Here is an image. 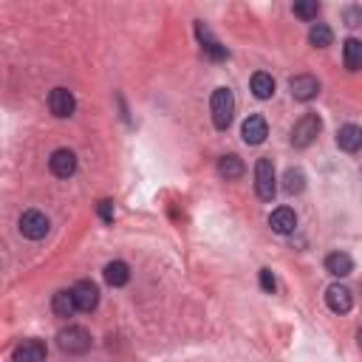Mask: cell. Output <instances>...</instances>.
Instances as JSON below:
<instances>
[{
    "instance_id": "5bb4252c",
    "label": "cell",
    "mask_w": 362,
    "mask_h": 362,
    "mask_svg": "<svg viewBox=\"0 0 362 362\" xmlns=\"http://www.w3.org/2000/svg\"><path fill=\"white\" fill-rule=\"evenodd\" d=\"M337 144H339V150H345V153L362 150V127H359V124H342V127L337 130Z\"/></svg>"
},
{
    "instance_id": "603a6c76",
    "label": "cell",
    "mask_w": 362,
    "mask_h": 362,
    "mask_svg": "<svg viewBox=\"0 0 362 362\" xmlns=\"http://www.w3.org/2000/svg\"><path fill=\"white\" fill-rule=\"evenodd\" d=\"M331 40H334V34H331V28H328L325 23L311 25V31H308V42H311L314 48H328Z\"/></svg>"
},
{
    "instance_id": "3957f363",
    "label": "cell",
    "mask_w": 362,
    "mask_h": 362,
    "mask_svg": "<svg viewBox=\"0 0 362 362\" xmlns=\"http://www.w3.org/2000/svg\"><path fill=\"white\" fill-rule=\"evenodd\" d=\"M255 192L260 201H272L277 192V178H274V164L272 158H257L255 164Z\"/></svg>"
},
{
    "instance_id": "6da1fadb",
    "label": "cell",
    "mask_w": 362,
    "mask_h": 362,
    "mask_svg": "<svg viewBox=\"0 0 362 362\" xmlns=\"http://www.w3.org/2000/svg\"><path fill=\"white\" fill-rule=\"evenodd\" d=\"M209 110H212V124L218 130H226L235 116V96L229 88H215L209 96Z\"/></svg>"
},
{
    "instance_id": "7c38bea8",
    "label": "cell",
    "mask_w": 362,
    "mask_h": 362,
    "mask_svg": "<svg viewBox=\"0 0 362 362\" xmlns=\"http://www.w3.org/2000/svg\"><path fill=\"white\" fill-rule=\"evenodd\" d=\"M240 136H243L246 144H263L266 136H269V124H266V119H263L260 113L246 116V119H243V127H240Z\"/></svg>"
},
{
    "instance_id": "44dd1931",
    "label": "cell",
    "mask_w": 362,
    "mask_h": 362,
    "mask_svg": "<svg viewBox=\"0 0 362 362\" xmlns=\"http://www.w3.org/2000/svg\"><path fill=\"white\" fill-rule=\"evenodd\" d=\"M305 189V173L300 167H288L283 173V192L286 195H300Z\"/></svg>"
},
{
    "instance_id": "9a60e30c",
    "label": "cell",
    "mask_w": 362,
    "mask_h": 362,
    "mask_svg": "<svg viewBox=\"0 0 362 362\" xmlns=\"http://www.w3.org/2000/svg\"><path fill=\"white\" fill-rule=\"evenodd\" d=\"M195 31H198V40H201V51L209 57V59H215V62H221V59H226V48L201 25V23H195Z\"/></svg>"
},
{
    "instance_id": "484cf974",
    "label": "cell",
    "mask_w": 362,
    "mask_h": 362,
    "mask_svg": "<svg viewBox=\"0 0 362 362\" xmlns=\"http://www.w3.org/2000/svg\"><path fill=\"white\" fill-rule=\"evenodd\" d=\"M260 288L266 294H274V288H277V280H274V274L269 269H260Z\"/></svg>"
},
{
    "instance_id": "4fadbf2b",
    "label": "cell",
    "mask_w": 362,
    "mask_h": 362,
    "mask_svg": "<svg viewBox=\"0 0 362 362\" xmlns=\"http://www.w3.org/2000/svg\"><path fill=\"white\" fill-rule=\"evenodd\" d=\"M269 226H272V232H277V235H291L294 226H297L294 209H291V206H277V209L269 215Z\"/></svg>"
},
{
    "instance_id": "52a82bcc",
    "label": "cell",
    "mask_w": 362,
    "mask_h": 362,
    "mask_svg": "<svg viewBox=\"0 0 362 362\" xmlns=\"http://www.w3.org/2000/svg\"><path fill=\"white\" fill-rule=\"evenodd\" d=\"M48 110H51L57 119H68V116H74V110H76V99H74V93H71L68 88H54V90L48 93Z\"/></svg>"
},
{
    "instance_id": "d4e9b609",
    "label": "cell",
    "mask_w": 362,
    "mask_h": 362,
    "mask_svg": "<svg viewBox=\"0 0 362 362\" xmlns=\"http://www.w3.org/2000/svg\"><path fill=\"white\" fill-rule=\"evenodd\" d=\"M96 212H99V218H102L105 223H113V201L102 198V201L96 204Z\"/></svg>"
},
{
    "instance_id": "d6986e66",
    "label": "cell",
    "mask_w": 362,
    "mask_h": 362,
    "mask_svg": "<svg viewBox=\"0 0 362 362\" xmlns=\"http://www.w3.org/2000/svg\"><path fill=\"white\" fill-rule=\"evenodd\" d=\"M243 161L235 156V153H229V156H223V158H218V175L221 178H226V181H235V178H240L243 175Z\"/></svg>"
},
{
    "instance_id": "2e32d148",
    "label": "cell",
    "mask_w": 362,
    "mask_h": 362,
    "mask_svg": "<svg viewBox=\"0 0 362 362\" xmlns=\"http://www.w3.org/2000/svg\"><path fill=\"white\" fill-rule=\"evenodd\" d=\"M325 272L334 274V277H348V274L354 272L351 255H345V252H331V255L325 257Z\"/></svg>"
},
{
    "instance_id": "e0dca14e",
    "label": "cell",
    "mask_w": 362,
    "mask_h": 362,
    "mask_svg": "<svg viewBox=\"0 0 362 362\" xmlns=\"http://www.w3.org/2000/svg\"><path fill=\"white\" fill-rule=\"evenodd\" d=\"M342 62H345L348 71H359L362 68V40L348 37L342 42Z\"/></svg>"
},
{
    "instance_id": "7402d4cb",
    "label": "cell",
    "mask_w": 362,
    "mask_h": 362,
    "mask_svg": "<svg viewBox=\"0 0 362 362\" xmlns=\"http://www.w3.org/2000/svg\"><path fill=\"white\" fill-rule=\"evenodd\" d=\"M252 93H255V99H272L274 96V79H272V74L257 71L252 76Z\"/></svg>"
},
{
    "instance_id": "8992f818",
    "label": "cell",
    "mask_w": 362,
    "mask_h": 362,
    "mask_svg": "<svg viewBox=\"0 0 362 362\" xmlns=\"http://www.w3.org/2000/svg\"><path fill=\"white\" fill-rule=\"evenodd\" d=\"M45 356H48L45 342H42V339H34V337L23 339V342L11 351V362H45Z\"/></svg>"
},
{
    "instance_id": "8fae6325",
    "label": "cell",
    "mask_w": 362,
    "mask_h": 362,
    "mask_svg": "<svg viewBox=\"0 0 362 362\" xmlns=\"http://www.w3.org/2000/svg\"><path fill=\"white\" fill-rule=\"evenodd\" d=\"M288 88H291V96H294L297 102H311V99L320 93V82H317V76H311V74H297V76H291Z\"/></svg>"
},
{
    "instance_id": "7a4b0ae2",
    "label": "cell",
    "mask_w": 362,
    "mask_h": 362,
    "mask_svg": "<svg viewBox=\"0 0 362 362\" xmlns=\"http://www.w3.org/2000/svg\"><path fill=\"white\" fill-rule=\"evenodd\" d=\"M57 345H59L62 354L76 356V354L90 351V334H88V328H82V325H68V328H62V331L57 334Z\"/></svg>"
},
{
    "instance_id": "83f0119b",
    "label": "cell",
    "mask_w": 362,
    "mask_h": 362,
    "mask_svg": "<svg viewBox=\"0 0 362 362\" xmlns=\"http://www.w3.org/2000/svg\"><path fill=\"white\" fill-rule=\"evenodd\" d=\"M356 345H359V351H362V325H359V331H356Z\"/></svg>"
},
{
    "instance_id": "cb8c5ba5",
    "label": "cell",
    "mask_w": 362,
    "mask_h": 362,
    "mask_svg": "<svg viewBox=\"0 0 362 362\" xmlns=\"http://www.w3.org/2000/svg\"><path fill=\"white\" fill-rule=\"evenodd\" d=\"M294 14H297L300 20H317V14H320V3H317V0L294 3Z\"/></svg>"
},
{
    "instance_id": "9c48e42d",
    "label": "cell",
    "mask_w": 362,
    "mask_h": 362,
    "mask_svg": "<svg viewBox=\"0 0 362 362\" xmlns=\"http://www.w3.org/2000/svg\"><path fill=\"white\" fill-rule=\"evenodd\" d=\"M71 291H74L76 311L90 314V311L99 305V288H96V283H90V280H79V283H76Z\"/></svg>"
},
{
    "instance_id": "30bf717a",
    "label": "cell",
    "mask_w": 362,
    "mask_h": 362,
    "mask_svg": "<svg viewBox=\"0 0 362 362\" xmlns=\"http://www.w3.org/2000/svg\"><path fill=\"white\" fill-rule=\"evenodd\" d=\"M325 305H328L334 314H348V311L354 308V294H351V288H348V286H339V283L328 286V288H325Z\"/></svg>"
},
{
    "instance_id": "277c9868",
    "label": "cell",
    "mask_w": 362,
    "mask_h": 362,
    "mask_svg": "<svg viewBox=\"0 0 362 362\" xmlns=\"http://www.w3.org/2000/svg\"><path fill=\"white\" fill-rule=\"evenodd\" d=\"M320 130H322L320 116H317V113H303V116L294 122V127H291V144L303 150V147H308V144L320 136Z\"/></svg>"
},
{
    "instance_id": "ac0fdd59",
    "label": "cell",
    "mask_w": 362,
    "mask_h": 362,
    "mask_svg": "<svg viewBox=\"0 0 362 362\" xmlns=\"http://www.w3.org/2000/svg\"><path fill=\"white\" fill-rule=\"evenodd\" d=\"M105 280H107V286H113V288L127 286V280H130V266H127L124 260H110V263L105 266Z\"/></svg>"
},
{
    "instance_id": "ffe728a7",
    "label": "cell",
    "mask_w": 362,
    "mask_h": 362,
    "mask_svg": "<svg viewBox=\"0 0 362 362\" xmlns=\"http://www.w3.org/2000/svg\"><path fill=\"white\" fill-rule=\"evenodd\" d=\"M51 311H54L57 317H71V314L76 311V303H74V291H71V288H62V291H57V294L51 297Z\"/></svg>"
},
{
    "instance_id": "5b68a950",
    "label": "cell",
    "mask_w": 362,
    "mask_h": 362,
    "mask_svg": "<svg viewBox=\"0 0 362 362\" xmlns=\"http://www.w3.org/2000/svg\"><path fill=\"white\" fill-rule=\"evenodd\" d=\"M48 229H51V223H48L45 212H40V209H25V212L20 215V235H23V238H28V240H42V238L48 235Z\"/></svg>"
},
{
    "instance_id": "ba28073f",
    "label": "cell",
    "mask_w": 362,
    "mask_h": 362,
    "mask_svg": "<svg viewBox=\"0 0 362 362\" xmlns=\"http://www.w3.org/2000/svg\"><path fill=\"white\" fill-rule=\"evenodd\" d=\"M48 170L57 175V178H71L76 173V153L68 150V147H59L51 153L48 158Z\"/></svg>"
},
{
    "instance_id": "4316f807",
    "label": "cell",
    "mask_w": 362,
    "mask_h": 362,
    "mask_svg": "<svg viewBox=\"0 0 362 362\" xmlns=\"http://www.w3.org/2000/svg\"><path fill=\"white\" fill-rule=\"evenodd\" d=\"M362 23V8L359 6H351V8H345V25H359Z\"/></svg>"
}]
</instances>
